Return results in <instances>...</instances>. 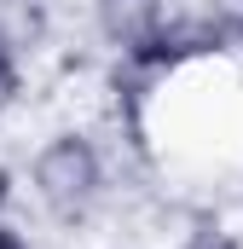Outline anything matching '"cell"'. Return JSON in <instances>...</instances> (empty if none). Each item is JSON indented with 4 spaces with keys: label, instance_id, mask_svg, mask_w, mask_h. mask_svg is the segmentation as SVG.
I'll list each match as a JSON object with an SVG mask.
<instances>
[{
    "label": "cell",
    "instance_id": "6",
    "mask_svg": "<svg viewBox=\"0 0 243 249\" xmlns=\"http://www.w3.org/2000/svg\"><path fill=\"white\" fill-rule=\"evenodd\" d=\"M0 249H29V238H23L12 220H0Z\"/></svg>",
    "mask_w": 243,
    "mask_h": 249
},
{
    "label": "cell",
    "instance_id": "4",
    "mask_svg": "<svg viewBox=\"0 0 243 249\" xmlns=\"http://www.w3.org/2000/svg\"><path fill=\"white\" fill-rule=\"evenodd\" d=\"M174 249H243V238L232 232V226H220V220H197Z\"/></svg>",
    "mask_w": 243,
    "mask_h": 249
},
{
    "label": "cell",
    "instance_id": "2",
    "mask_svg": "<svg viewBox=\"0 0 243 249\" xmlns=\"http://www.w3.org/2000/svg\"><path fill=\"white\" fill-rule=\"evenodd\" d=\"M93 23L122 58H139L168 29V0H93Z\"/></svg>",
    "mask_w": 243,
    "mask_h": 249
},
{
    "label": "cell",
    "instance_id": "1",
    "mask_svg": "<svg viewBox=\"0 0 243 249\" xmlns=\"http://www.w3.org/2000/svg\"><path fill=\"white\" fill-rule=\"evenodd\" d=\"M29 186H35L41 209H47L52 220H81V214L104 197V151H99L87 133L64 127V133H52V139L35 151Z\"/></svg>",
    "mask_w": 243,
    "mask_h": 249
},
{
    "label": "cell",
    "instance_id": "3",
    "mask_svg": "<svg viewBox=\"0 0 243 249\" xmlns=\"http://www.w3.org/2000/svg\"><path fill=\"white\" fill-rule=\"evenodd\" d=\"M197 18L208 23V35L220 41V53H243V0H203Z\"/></svg>",
    "mask_w": 243,
    "mask_h": 249
},
{
    "label": "cell",
    "instance_id": "7",
    "mask_svg": "<svg viewBox=\"0 0 243 249\" xmlns=\"http://www.w3.org/2000/svg\"><path fill=\"white\" fill-rule=\"evenodd\" d=\"M6 209H12V168L0 162V220H6Z\"/></svg>",
    "mask_w": 243,
    "mask_h": 249
},
{
    "label": "cell",
    "instance_id": "5",
    "mask_svg": "<svg viewBox=\"0 0 243 249\" xmlns=\"http://www.w3.org/2000/svg\"><path fill=\"white\" fill-rule=\"evenodd\" d=\"M23 99V70H17V47L0 35V116Z\"/></svg>",
    "mask_w": 243,
    "mask_h": 249
}]
</instances>
